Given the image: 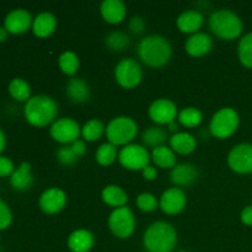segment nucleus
<instances>
[{
    "label": "nucleus",
    "instance_id": "obj_1",
    "mask_svg": "<svg viewBox=\"0 0 252 252\" xmlns=\"http://www.w3.org/2000/svg\"><path fill=\"white\" fill-rule=\"evenodd\" d=\"M137 53L140 61L150 68H162L171 59L172 48L165 37L150 34L140 39Z\"/></svg>",
    "mask_w": 252,
    "mask_h": 252
},
{
    "label": "nucleus",
    "instance_id": "obj_2",
    "mask_svg": "<svg viewBox=\"0 0 252 252\" xmlns=\"http://www.w3.org/2000/svg\"><path fill=\"white\" fill-rule=\"evenodd\" d=\"M25 118L33 127L53 125L58 116V103L47 95H36L25 105Z\"/></svg>",
    "mask_w": 252,
    "mask_h": 252
},
{
    "label": "nucleus",
    "instance_id": "obj_3",
    "mask_svg": "<svg viewBox=\"0 0 252 252\" xmlns=\"http://www.w3.org/2000/svg\"><path fill=\"white\" fill-rule=\"evenodd\" d=\"M143 244L148 252H171L177 244L176 229L166 221H155L145 230Z\"/></svg>",
    "mask_w": 252,
    "mask_h": 252
},
{
    "label": "nucleus",
    "instance_id": "obj_4",
    "mask_svg": "<svg viewBox=\"0 0 252 252\" xmlns=\"http://www.w3.org/2000/svg\"><path fill=\"white\" fill-rule=\"evenodd\" d=\"M211 31L224 41H233L243 33L244 25L240 17L229 9H220L209 16Z\"/></svg>",
    "mask_w": 252,
    "mask_h": 252
},
{
    "label": "nucleus",
    "instance_id": "obj_5",
    "mask_svg": "<svg viewBox=\"0 0 252 252\" xmlns=\"http://www.w3.org/2000/svg\"><path fill=\"white\" fill-rule=\"evenodd\" d=\"M137 134V122L127 116L115 117L106 127V137H107L108 143L116 147H126L130 144Z\"/></svg>",
    "mask_w": 252,
    "mask_h": 252
},
{
    "label": "nucleus",
    "instance_id": "obj_6",
    "mask_svg": "<svg viewBox=\"0 0 252 252\" xmlns=\"http://www.w3.org/2000/svg\"><path fill=\"white\" fill-rule=\"evenodd\" d=\"M240 116L234 108L223 107L217 111L209 123V132L218 139H228L238 130Z\"/></svg>",
    "mask_w": 252,
    "mask_h": 252
},
{
    "label": "nucleus",
    "instance_id": "obj_7",
    "mask_svg": "<svg viewBox=\"0 0 252 252\" xmlns=\"http://www.w3.org/2000/svg\"><path fill=\"white\" fill-rule=\"evenodd\" d=\"M152 155L142 144H128L118 153V161L125 169L130 171L143 170L149 165Z\"/></svg>",
    "mask_w": 252,
    "mask_h": 252
},
{
    "label": "nucleus",
    "instance_id": "obj_8",
    "mask_svg": "<svg viewBox=\"0 0 252 252\" xmlns=\"http://www.w3.org/2000/svg\"><path fill=\"white\" fill-rule=\"evenodd\" d=\"M108 226L116 238L128 239L135 229V218L128 207L113 209L108 217Z\"/></svg>",
    "mask_w": 252,
    "mask_h": 252
},
{
    "label": "nucleus",
    "instance_id": "obj_9",
    "mask_svg": "<svg viewBox=\"0 0 252 252\" xmlns=\"http://www.w3.org/2000/svg\"><path fill=\"white\" fill-rule=\"evenodd\" d=\"M143 70L140 64L132 58H125L116 65L115 79L123 89H134L140 84Z\"/></svg>",
    "mask_w": 252,
    "mask_h": 252
},
{
    "label": "nucleus",
    "instance_id": "obj_10",
    "mask_svg": "<svg viewBox=\"0 0 252 252\" xmlns=\"http://www.w3.org/2000/svg\"><path fill=\"white\" fill-rule=\"evenodd\" d=\"M49 134L56 142L69 145L79 140V137L81 135V127L73 118H59L51 126Z\"/></svg>",
    "mask_w": 252,
    "mask_h": 252
},
{
    "label": "nucleus",
    "instance_id": "obj_11",
    "mask_svg": "<svg viewBox=\"0 0 252 252\" xmlns=\"http://www.w3.org/2000/svg\"><path fill=\"white\" fill-rule=\"evenodd\" d=\"M228 165L234 172L248 175L252 172V144L240 143L228 154Z\"/></svg>",
    "mask_w": 252,
    "mask_h": 252
},
{
    "label": "nucleus",
    "instance_id": "obj_12",
    "mask_svg": "<svg viewBox=\"0 0 252 252\" xmlns=\"http://www.w3.org/2000/svg\"><path fill=\"white\" fill-rule=\"evenodd\" d=\"M148 113H149L150 120L159 126L170 125L171 122L176 121L177 116H179L176 103L174 101L169 100V98L155 100L150 105Z\"/></svg>",
    "mask_w": 252,
    "mask_h": 252
},
{
    "label": "nucleus",
    "instance_id": "obj_13",
    "mask_svg": "<svg viewBox=\"0 0 252 252\" xmlns=\"http://www.w3.org/2000/svg\"><path fill=\"white\" fill-rule=\"evenodd\" d=\"M186 193L179 187H171L160 197L159 208L167 216H176L186 208Z\"/></svg>",
    "mask_w": 252,
    "mask_h": 252
},
{
    "label": "nucleus",
    "instance_id": "obj_14",
    "mask_svg": "<svg viewBox=\"0 0 252 252\" xmlns=\"http://www.w3.org/2000/svg\"><path fill=\"white\" fill-rule=\"evenodd\" d=\"M38 203L46 214H57L65 207L66 194L58 187H51L41 194Z\"/></svg>",
    "mask_w": 252,
    "mask_h": 252
},
{
    "label": "nucleus",
    "instance_id": "obj_15",
    "mask_svg": "<svg viewBox=\"0 0 252 252\" xmlns=\"http://www.w3.org/2000/svg\"><path fill=\"white\" fill-rule=\"evenodd\" d=\"M33 24L31 14L25 9H15L10 11L5 17V29L9 33H25Z\"/></svg>",
    "mask_w": 252,
    "mask_h": 252
},
{
    "label": "nucleus",
    "instance_id": "obj_16",
    "mask_svg": "<svg viewBox=\"0 0 252 252\" xmlns=\"http://www.w3.org/2000/svg\"><path fill=\"white\" fill-rule=\"evenodd\" d=\"M213 47V38L206 32H197L192 34L185 44V49L191 57H203L211 52Z\"/></svg>",
    "mask_w": 252,
    "mask_h": 252
},
{
    "label": "nucleus",
    "instance_id": "obj_17",
    "mask_svg": "<svg viewBox=\"0 0 252 252\" xmlns=\"http://www.w3.org/2000/svg\"><path fill=\"white\" fill-rule=\"evenodd\" d=\"M170 177H171L172 184L179 189L180 187H189L198 179V170L193 164L182 162V164H177L171 170Z\"/></svg>",
    "mask_w": 252,
    "mask_h": 252
},
{
    "label": "nucleus",
    "instance_id": "obj_18",
    "mask_svg": "<svg viewBox=\"0 0 252 252\" xmlns=\"http://www.w3.org/2000/svg\"><path fill=\"white\" fill-rule=\"evenodd\" d=\"M100 10L103 20L111 25L121 24L127 15V7L121 0H105Z\"/></svg>",
    "mask_w": 252,
    "mask_h": 252
},
{
    "label": "nucleus",
    "instance_id": "obj_19",
    "mask_svg": "<svg viewBox=\"0 0 252 252\" xmlns=\"http://www.w3.org/2000/svg\"><path fill=\"white\" fill-rule=\"evenodd\" d=\"M204 17L198 10H187L184 11L176 20L177 29L184 33L194 34L202 29Z\"/></svg>",
    "mask_w": 252,
    "mask_h": 252
},
{
    "label": "nucleus",
    "instance_id": "obj_20",
    "mask_svg": "<svg viewBox=\"0 0 252 252\" xmlns=\"http://www.w3.org/2000/svg\"><path fill=\"white\" fill-rule=\"evenodd\" d=\"M95 238L86 229H78L68 238V248L71 252H89L93 249Z\"/></svg>",
    "mask_w": 252,
    "mask_h": 252
},
{
    "label": "nucleus",
    "instance_id": "obj_21",
    "mask_svg": "<svg viewBox=\"0 0 252 252\" xmlns=\"http://www.w3.org/2000/svg\"><path fill=\"white\" fill-rule=\"evenodd\" d=\"M170 148L176 154L189 155L196 150L197 139L194 135L187 132H179L170 137Z\"/></svg>",
    "mask_w": 252,
    "mask_h": 252
},
{
    "label": "nucleus",
    "instance_id": "obj_22",
    "mask_svg": "<svg viewBox=\"0 0 252 252\" xmlns=\"http://www.w3.org/2000/svg\"><path fill=\"white\" fill-rule=\"evenodd\" d=\"M10 185L16 191H27L33 185V175L31 174L30 162H22L10 176Z\"/></svg>",
    "mask_w": 252,
    "mask_h": 252
},
{
    "label": "nucleus",
    "instance_id": "obj_23",
    "mask_svg": "<svg viewBox=\"0 0 252 252\" xmlns=\"http://www.w3.org/2000/svg\"><path fill=\"white\" fill-rule=\"evenodd\" d=\"M57 29V19L51 12H41L37 15L32 24V31L39 38H47Z\"/></svg>",
    "mask_w": 252,
    "mask_h": 252
},
{
    "label": "nucleus",
    "instance_id": "obj_24",
    "mask_svg": "<svg viewBox=\"0 0 252 252\" xmlns=\"http://www.w3.org/2000/svg\"><path fill=\"white\" fill-rule=\"evenodd\" d=\"M66 96L74 103H85L90 98V88L83 79H70L66 84Z\"/></svg>",
    "mask_w": 252,
    "mask_h": 252
},
{
    "label": "nucleus",
    "instance_id": "obj_25",
    "mask_svg": "<svg viewBox=\"0 0 252 252\" xmlns=\"http://www.w3.org/2000/svg\"><path fill=\"white\" fill-rule=\"evenodd\" d=\"M169 139V132L166 129H164L160 126H153V127H149L148 129L144 130L142 135V142L144 144V147L152 148V149H155V148H159L165 145V143Z\"/></svg>",
    "mask_w": 252,
    "mask_h": 252
},
{
    "label": "nucleus",
    "instance_id": "obj_26",
    "mask_svg": "<svg viewBox=\"0 0 252 252\" xmlns=\"http://www.w3.org/2000/svg\"><path fill=\"white\" fill-rule=\"evenodd\" d=\"M102 199L107 206L113 208H121L125 207L128 202V194L122 187L117 185H108L102 189Z\"/></svg>",
    "mask_w": 252,
    "mask_h": 252
},
{
    "label": "nucleus",
    "instance_id": "obj_27",
    "mask_svg": "<svg viewBox=\"0 0 252 252\" xmlns=\"http://www.w3.org/2000/svg\"><path fill=\"white\" fill-rule=\"evenodd\" d=\"M152 161L160 169H174L176 166V153L171 148L162 145L152 152Z\"/></svg>",
    "mask_w": 252,
    "mask_h": 252
},
{
    "label": "nucleus",
    "instance_id": "obj_28",
    "mask_svg": "<svg viewBox=\"0 0 252 252\" xmlns=\"http://www.w3.org/2000/svg\"><path fill=\"white\" fill-rule=\"evenodd\" d=\"M106 133V127L102 123V121L94 118V120L88 121L85 125L81 127V137L86 142H96L101 139L103 134Z\"/></svg>",
    "mask_w": 252,
    "mask_h": 252
},
{
    "label": "nucleus",
    "instance_id": "obj_29",
    "mask_svg": "<svg viewBox=\"0 0 252 252\" xmlns=\"http://www.w3.org/2000/svg\"><path fill=\"white\" fill-rule=\"evenodd\" d=\"M95 158L98 165L105 167L110 166V165H112L116 161V159H118L117 147L108 142L103 143L96 150Z\"/></svg>",
    "mask_w": 252,
    "mask_h": 252
},
{
    "label": "nucleus",
    "instance_id": "obj_30",
    "mask_svg": "<svg viewBox=\"0 0 252 252\" xmlns=\"http://www.w3.org/2000/svg\"><path fill=\"white\" fill-rule=\"evenodd\" d=\"M177 120L181 126L185 128H196L203 121V115L201 111L196 107H186L179 113Z\"/></svg>",
    "mask_w": 252,
    "mask_h": 252
},
{
    "label": "nucleus",
    "instance_id": "obj_31",
    "mask_svg": "<svg viewBox=\"0 0 252 252\" xmlns=\"http://www.w3.org/2000/svg\"><path fill=\"white\" fill-rule=\"evenodd\" d=\"M238 56L245 68L252 69V32L241 37L238 46Z\"/></svg>",
    "mask_w": 252,
    "mask_h": 252
},
{
    "label": "nucleus",
    "instance_id": "obj_32",
    "mask_svg": "<svg viewBox=\"0 0 252 252\" xmlns=\"http://www.w3.org/2000/svg\"><path fill=\"white\" fill-rule=\"evenodd\" d=\"M9 93L17 101H29L31 98V88L24 79L15 78L9 84Z\"/></svg>",
    "mask_w": 252,
    "mask_h": 252
},
{
    "label": "nucleus",
    "instance_id": "obj_33",
    "mask_svg": "<svg viewBox=\"0 0 252 252\" xmlns=\"http://www.w3.org/2000/svg\"><path fill=\"white\" fill-rule=\"evenodd\" d=\"M58 64L61 70L65 75L73 76L78 71L79 65H80V61H79L78 54L74 53V52L66 51L61 54V57L58 59Z\"/></svg>",
    "mask_w": 252,
    "mask_h": 252
},
{
    "label": "nucleus",
    "instance_id": "obj_34",
    "mask_svg": "<svg viewBox=\"0 0 252 252\" xmlns=\"http://www.w3.org/2000/svg\"><path fill=\"white\" fill-rule=\"evenodd\" d=\"M105 43L108 49L115 52L125 51L130 44V38L127 33L121 31H113L106 36Z\"/></svg>",
    "mask_w": 252,
    "mask_h": 252
},
{
    "label": "nucleus",
    "instance_id": "obj_35",
    "mask_svg": "<svg viewBox=\"0 0 252 252\" xmlns=\"http://www.w3.org/2000/svg\"><path fill=\"white\" fill-rule=\"evenodd\" d=\"M137 207L142 212L150 213V212H154L159 208V202L154 194L144 192L137 197Z\"/></svg>",
    "mask_w": 252,
    "mask_h": 252
},
{
    "label": "nucleus",
    "instance_id": "obj_36",
    "mask_svg": "<svg viewBox=\"0 0 252 252\" xmlns=\"http://www.w3.org/2000/svg\"><path fill=\"white\" fill-rule=\"evenodd\" d=\"M79 159L80 158L73 152L71 145H63L57 152V160L64 166H73L79 161Z\"/></svg>",
    "mask_w": 252,
    "mask_h": 252
},
{
    "label": "nucleus",
    "instance_id": "obj_37",
    "mask_svg": "<svg viewBox=\"0 0 252 252\" xmlns=\"http://www.w3.org/2000/svg\"><path fill=\"white\" fill-rule=\"evenodd\" d=\"M12 221V214L6 203L0 199V230H4L10 226Z\"/></svg>",
    "mask_w": 252,
    "mask_h": 252
},
{
    "label": "nucleus",
    "instance_id": "obj_38",
    "mask_svg": "<svg viewBox=\"0 0 252 252\" xmlns=\"http://www.w3.org/2000/svg\"><path fill=\"white\" fill-rule=\"evenodd\" d=\"M147 29V24H145L144 19L140 16H133L129 21V30L133 34L139 36Z\"/></svg>",
    "mask_w": 252,
    "mask_h": 252
},
{
    "label": "nucleus",
    "instance_id": "obj_39",
    "mask_svg": "<svg viewBox=\"0 0 252 252\" xmlns=\"http://www.w3.org/2000/svg\"><path fill=\"white\" fill-rule=\"evenodd\" d=\"M14 162L9 159V158L0 157V177L11 176L15 171Z\"/></svg>",
    "mask_w": 252,
    "mask_h": 252
},
{
    "label": "nucleus",
    "instance_id": "obj_40",
    "mask_svg": "<svg viewBox=\"0 0 252 252\" xmlns=\"http://www.w3.org/2000/svg\"><path fill=\"white\" fill-rule=\"evenodd\" d=\"M241 223L246 226H252V204L246 206L240 214Z\"/></svg>",
    "mask_w": 252,
    "mask_h": 252
},
{
    "label": "nucleus",
    "instance_id": "obj_41",
    "mask_svg": "<svg viewBox=\"0 0 252 252\" xmlns=\"http://www.w3.org/2000/svg\"><path fill=\"white\" fill-rule=\"evenodd\" d=\"M143 177H144L147 181H154L155 179L158 177V170L157 167L152 166V165H148L145 169L142 170Z\"/></svg>",
    "mask_w": 252,
    "mask_h": 252
},
{
    "label": "nucleus",
    "instance_id": "obj_42",
    "mask_svg": "<svg viewBox=\"0 0 252 252\" xmlns=\"http://www.w3.org/2000/svg\"><path fill=\"white\" fill-rule=\"evenodd\" d=\"M70 145H71V149H73V152L75 153L79 158H81L86 153V144L84 140L79 139Z\"/></svg>",
    "mask_w": 252,
    "mask_h": 252
},
{
    "label": "nucleus",
    "instance_id": "obj_43",
    "mask_svg": "<svg viewBox=\"0 0 252 252\" xmlns=\"http://www.w3.org/2000/svg\"><path fill=\"white\" fill-rule=\"evenodd\" d=\"M167 127H169L170 132H172L174 134L179 133V125H177L176 121H174V122H171L170 125H167Z\"/></svg>",
    "mask_w": 252,
    "mask_h": 252
},
{
    "label": "nucleus",
    "instance_id": "obj_44",
    "mask_svg": "<svg viewBox=\"0 0 252 252\" xmlns=\"http://www.w3.org/2000/svg\"><path fill=\"white\" fill-rule=\"evenodd\" d=\"M7 34H9V32L6 31V29L5 27H0V43L6 41Z\"/></svg>",
    "mask_w": 252,
    "mask_h": 252
},
{
    "label": "nucleus",
    "instance_id": "obj_45",
    "mask_svg": "<svg viewBox=\"0 0 252 252\" xmlns=\"http://www.w3.org/2000/svg\"><path fill=\"white\" fill-rule=\"evenodd\" d=\"M5 144H6V138H5L4 132H2V130L0 129V153H1L2 150H4Z\"/></svg>",
    "mask_w": 252,
    "mask_h": 252
},
{
    "label": "nucleus",
    "instance_id": "obj_46",
    "mask_svg": "<svg viewBox=\"0 0 252 252\" xmlns=\"http://www.w3.org/2000/svg\"><path fill=\"white\" fill-rule=\"evenodd\" d=\"M179 252H187V251H179Z\"/></svg>",
    "mask_w": 252,
    "mask_h": 252
}]
</instances>
